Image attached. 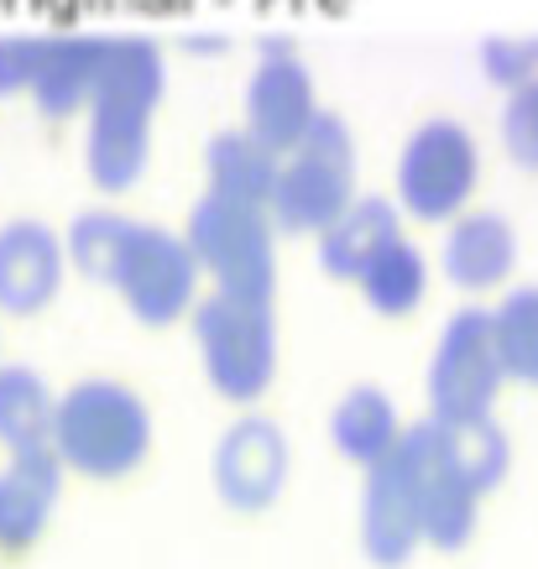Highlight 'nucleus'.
<instances>
[{
	"label": "nucleus",
	"instance_id": "1",
	"mask_svg": "<svg viewBox=\"0 0 538 569\" xmlns=\"http://www.w3.org/2000/svg\"><path fill=\"white\" fill-rule=\"evenodd\" d=\"M168 89V58L147 32H116L104 48V69L94 79L84 116V162L100 193L137 189L152 157V116Z\"/></svg>",
	"mask_w": 538,
	"mask_h": 569
},
{
	"label": "nucleus",
	"instance_id": "2",
	"mask_svg": "<svg viewBox=\"0 0 538 569\" xmlns=\"http://www.w3.org/2000/svg\"><path fill=\"white\" fill-rule=\"evenodd\" d=\"M157 439L147 397L121 377H84L58 392L52 455L84 481H126L147 466Z\"/></svg>",
	"mask_w": 538,
	"mask_h": 569
},
{
	"label": "nucleus",
	"instance_id": "3",
	"mask_svg": "<svg viewBox=\"0 0 538 569\" xmlns=\"http://www.w3.org/2000/svg\"><path fill=\"white\" fill-rule=\"evenodd\" d=\"M193 350L205 366V381L236 408H257L278 381V319L272 303L236 298L209 288L189 309Z\"/></svg>",
	"mask_w": 538,
	"mask_h": 569
},
{
	"label": "nucleus",
	"instance_id": "4",
	"mask_svg": "<svg viewBox=\"0 0 538 569\" xmlns=\"http://www.w3.org/2000/svg\"><path fill=\"white\" fill-rule=\"evenodd\" d=\"M356 199V137L340 110H319L313 126L282 152L267 214L282 236H319Z\"/></svg>",
	"mask_w": 538,
	"mask_h": 569
},
{
	"label": "nucleus",
	"instance_id": "5",
	"mask_svg": "<svg viewBox=\"0 0 538 569\" xmlns=\"http://www.w3.org/2000/svg\"><path fill=\"white\" fill-rule=\"evenodd\" d=\"M183 241H189L199 272L209 277V288L257 298V303L278 298V224L267 204H246V199L205 189L189 209Z\"/></svg>",
	"mask_w": 538,
	"mask_h": 569
},
{
	"label": "nucleus",
	"instance_id": "6",
	"mask_svg": "<svg viewBox=\"0 0 538 569\" xmlns=\"http://www.w3.org/2000/svg\"><path fill=\"white\" fill-rule=\"evenodd\" d=\"M481 183V147L466 121L429 116L408 131L392 173V199L418 224H450L460 209H470V193Z\"/></svg>",
	"mask_w": 538,
	"mask_h": 569
},
{
	"label": "nucleus",
	"instance_id": "7",
	"mask_svg": "<svg viewBox=\"0 0 538 569\" xmlns=\"http://www.w3.org/2000/svg\"><path fill=\"white\" fill-rule=\"evenodd\" d=\"M199 277L205 272H199L183 230L131 220V236H126L104 288H116V298L137 325L168 329L178 319H189V309L199 303Z\"/></svg>",
	"mask_w": 538,
	"mask_h": 569
},
{
	"label": "nucleus",
	"instance_id": "8",
	"mask_svg": "<svg viewBox=\"0 0 538 569\" xmlns=\"http://www.w3.org/2000/svg\"><path fill=\"white\" fill-rule=\"evenodd\" d=\"M507 377L502 356L491 340V309L466 303L445 319L429 356V377H424V397H429V418L450 423V418H481L497 408Z\"/></svg>",
	"mask_w": 538,
	"mask_h": 569
},
{
	"label": "nucleus",
	"instance_id": "9",
	"mask_svg": "<svg viewBox=\"0 0 538 569\" xmlns=\"http://www.w3.org/2000/svg\"><path fill=\"white\" fill-rule=\"evenodd\" d=\"M288 476H293V445H288L278 418L257 413V408H241L236 423H226L215 449H209L215 497L241 518L272 512L288 491Z\"/></svg>",
	"mask_w": 538,
	"mask_h": 569
},
{
	"label": "nucleus",
	"instance_id": "10",
	"mask_svg": "<svg viewBox=\"0 0 538 569\" xmlns=\"http://www.w3.org/2000/svg\"><path fill=\"white\" fill-rule=\"evenodd\" d=\"M319 110L325 104H319L313 73L298 58V48L288 37H261L251 79H246V131L261 137L272 152H288L313 126Z\"/></svg>",
	"mask_w": 538,
	"mask_h": 569
},
{
	"label": "nucleus",
	"instance_id": "11",
	"mask_svg": "<svg viewBox=\"0 0 538 569\" xmlns=\"http://www.w3.org/2000/svg\"><path fill=\"white\" fill-rule=\"evenodd\" d=\"M402 460L414 470V491H418V528H424V549H439V553H460L481 522V491L470 481H460L445 455L435 445V423L418 418L408 423L398 439Z\"/></svg>",
	"mask_w": 538,
	"mask_h": 569
},
{
	"label": "nucleus",
	"instance_id": "12",
	"mask_svg": "<svg viewBox=\"0 0 538 569\" xmlns=\"http://www.w3.org/2000/svg\"><path fill=\"white\" fill-rule=\"evenodd\" d=\"M361 553L377 569H408L414 553L424 549V528H418V491L414 470L402 460V449H392L387 460L361 470Z\"/></svg>",
	"mask_w": 538,
	"mask_h": 569
},
{
	"label": "nucleus",
	"instance_id": "13",
	"mask_svg": "<svg viewBox=\"0 0 538 569\" xmlns=\"http://www.w3.org/2000/svg\"><path fill=\"white\" fill-rule=\"evenodd\" d=\"M63 277H69V251L48 220L17 214L0 224V313L11 319L42 313L58 298Z\"/></svg>",
	"mask_w": 538,
	"mask_h": 569
},
{
	"label": "nucleus",
	"instance_id": "14",
	"mask_svg": "<svg viewBox=\"0 0 538 569\" xmlns=\"http://www.w3.org/2000/svg\"><path fill=\"white\" fill-rule=\"evenodd\" d=\"M63 476L52 449L37 455H6L0 466V553L21 559L42 543V533L52 528L58 497H63Z\"/></svg>",
	"mask_w": 538,
	"mask_h": 569
},
{
	"label": "nucleus",
	"instance_id": "15",
	"mask_svg": "<svg viewBox=\"0 0 538 569\" xmlns=\"http://www.w3.org/2000/svg\"><path fill=\"white\" fill-rule=\"evenodd\" d=\"M518 267V230L497 209H460L445 224L439 246V272L450 277L460 293H497L512 282Z\"/></svg>",
	"mask_w": 538,
	"mask_h": 569
},
{
	"label": "nucleus",
	"instance_id": "16",
	"mask_svg": "<svg viewBox=\"0 0 538 569\" xmlns=\"http://www.w3.org/2000/svg\"><path fill=\"white\" fill-rule=\"evenodd\" d=\"M104 48H110L104 32H42V52H37L27 94L48 121H69L89 104L94 79L104 69Z\"/></svg>",
	"mask_w": 538,
	"mask_h": 569
},
{
	"label": "nucleus",
	"instance_id": "17",
	"mask_svg": "<svg viewBox=\"0 0 538 569\" xmlns=\"http://www.w3.org/2000/svg\"><path fill=\"white\" fill-rule=\"evenodd\" d=\"M402 230V209L398 199H387V193H356L335 224H325L313 241H319V272H330L335 282H356L361 267L377 251H382L392 236Z\"/></svg>",
	"mask_w": 538,
	"mask_h": 569
},
{
	"label": "nucleus",
	"instance_id": "18",
	"mask_svg": "<svg viewBox=\"0 0 538 569\" xmlns=\"http://www.w3.org/2000/svg\"><path fill=\"white\" fill-rule=\"evenodd\" d=\"M402 429H408V423H402L398 402H392V392L377 387V381H356V387H346L340 402L330 408L335 449L361 470H371L377 460H387V455L398 449Z\"/></svg>",
	"mask_w": 538,
	"mask_h": 569
},
{
	"label": "nucleus",
	"instance_id": "19",
	"mask_svg": "<svg viewBox=\"0 0 538 569\" xmlns=\"http://www.w3.org/2000/svg\"><path fill=\"white\" fill-rule=\"evenodd\" d=\"M356 288H361L371 313H382V319H408V313L429 298V257H424V246L408 241V230H398V236L361 267Z\"/></svg>",
	"mask_w": 538,
	"mask_h": 569
},
{
	"label": "nucleus",
	"instance_id": "20",
	"mask_svg": "<svg viewBox=\"0 0 538 569\" xmlns=\"http://www.w3.org/2000/svg\"><path fill=\"white\" fill-rule=\"evenodd\" d=\"M429 423H435V445H439V455H445V466H450L460 481H470L481 497L507 481V470H512V439H507L502 423L491 413L450 418V423L429 418Z\"/></svg>",
	"mask_w": 538,
	"mask_h": 569
},
{
	"label": "nucleus",
	"instance_id": "21",
	"mask_svg": "<svg viewBox=\"0 0 538 569\" xmlns=\"http://www.w3.org/2000/svg\"><path fill=\"white\" fill-rule=\"evenodd\" d=\"M52 408H58V392L42 371L0 361V449L6 455L52 449Z\"/></svg>",
	"mask_w": 538,
	"mask_h": 569
},
{
	"label": "nucleus",
	"instance_id": "22",
	"mask_svg": "<svg viewBox=\"0 0 538 569\" xmlns=\"http://www.w3.org/2000/svg\"><path fill=\"white\" fill-rule=\"evenodd\" d=\"M282 152H272L261 137H251L246 126L215 131L205 147V173L209 193H226V199H246V204H267L272 178H278Z\"/></svg>",
	"mask_w": 538,
	"mask_h": 569
},
{
	"label": "nucleus",
	"instance_id": "23",
	"mask_svg": "<svg viewBox=\"0 0 538 569\" xmlns=\"http://www.w3.org/2000/svg\"><path fill=\"white\" fill-rule=\"evenodd\" d=\"M491 340L502 356V377L538 387V282H518L491 309Z\"/></svg>",
	"mask_w": 538,
	"mask_h": 569
},
{
	"label": "nucleus",
	"instance_id": "24",
	"mask_svg": "<svg viewBox=\"0 0 538 569\" xmlns=\"http://www.w3.org/2000/svg\"><path fill=\"white\" fill-rule=\"evenodd\" d=\"M126 236H131V214H121V209H84V214H73V224L63 230L69 267L79 277H89V282H110Z\"/></svg>",
	"mask_w": 538,
	"mask_h": 569
},
{
	"label": "nucleus",
	"instance_id": "25",
	"mask_svg": "<svg viewBox=\"0 0 538 569\" xmlns=\"http://www.w3.org/2000/svg\"><path fill=\"white\" fill-rule=\"evenodd\" d=\"M481 73L497 89H518L538 73V32H497L481 42Z\"/></svg>",
	"mask_w": 538,
	"mask_h": 569
},
{
	"label": "nucleus",
	"instance_id": "26",
	"mask_svg": "<svg viewBox=\"0 0 538 569\" xmlns=\"http://www.w3.org/2000/svg\"><path fill=\"white\" fill-rule=\"evenodd\" d=\"M502 147L507 157L538 173V73L528 84L507 89V104H502Z\"/></svg>",
	"mask_w": 538,
	"mask_h": 569
},
{
	"label": "nucleus",
	"instance_id": "27",
	"mask_svg": "<svg viewBox=\"0 0 538 569\" xmlns=\"http://www.w3.org/2000/svg\"><path fill=\"white\" fill-rule=\"evenodd\" d=\"M42 52V32H0V100L6 94H27Z\"/></svg>",
	"mask_w": 538,
	"mask_h": 569
}]
</instances>
